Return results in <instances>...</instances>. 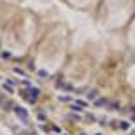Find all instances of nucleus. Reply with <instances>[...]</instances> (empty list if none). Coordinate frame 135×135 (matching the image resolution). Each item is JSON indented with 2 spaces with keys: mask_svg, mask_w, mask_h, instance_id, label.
<instances>
[{
  "mask_svg": "<svg viewBox=\"0 0 135 135\" xmlns=\"http://www.w3.org/2000/svg\"><path fill=\"white\" fill-rule=\"evenodd\" d=\"M95 105H97V106H101V105H105V99H97V101H95Z\"/></svg>",
  "mask_w": 135,
  "mask_h": 135,
  "instance_id": "nucleus-2",
  "label": "nucleus"
},
{
  "mask_svg": "<svg viewBox=\"0 0 135 135\" xmlns=\"http://www.w3.org/2000/svg\"><path fill=\"white\" fill-rule=\"evenodd\" d=\"M2 56H4V60H9V58H11V54H9V52H2Z\"/></svg>",
  "mask_w": 135,
  "mask_h": 135,
  "instance_id": "nucleus-3",
  "label": "nucleus"
},
{
  "mask_svg": "<svg viewBox=\"0 0 135 135\" xmlns=\"http://www.w3.org/2000/svg\"><path fill=\"white\" fill-rule=\"evenodd\" d=\"M15 112H16V114H18V117H20V119H22V121H25V119H27V112H25V110H24V108H20V106H16V108H15Z\"/></svg>",
  "mask_w": 135,
  "mask_h": 135,
  "instance_id": "nucleus-1",
  "label": "nucleus"
},
{
  "mask_svg": "<svg viewBox=\"0 0 135 135\" xmlns=\"http://www.w3.org/2000/svg\"><path fill=\"white\" fill-rule=\"evenodd\" d=\"M15 72H18V74H20V76H25V72H24V70H22V69H15Z\"/></svg>",
  "mask_w": 135,
  "mask_h": 135,
  "instance_id": "nucleus-4",
  "label": "nucleus"
}]
</instances>
